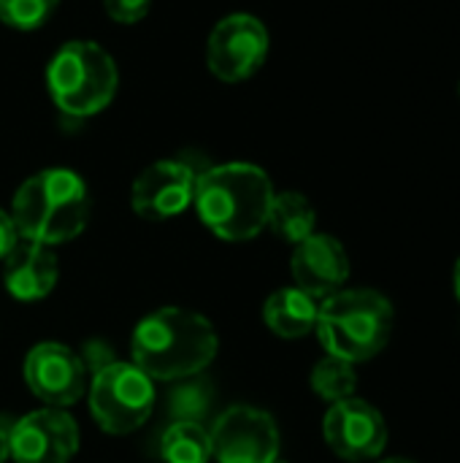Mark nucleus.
Instances as JSON below:
<instances>
[{
    "label": "nucleus",
    "instance_id": "nucleus-6",
    "mask_svg": "<svg viewBox=\"0 0 460 463\" xmlns=\"http://www.w3.org/2000/svg\"><path fill=\"white\" fill-rule=\"evenodd\" d=\"M155 410V383L130 361H108L95 369L89 385V412L114 437L141 429Z\"/></svg>",
    "mask_w": 460,
    "mask_h": 463
},
{
    "label": "nucleus",
    "instance_id": "nucleus-18",
    "mask_svg": "<svg viewBox=\"0 0 460 463\" xmlns=\"http://www.w3.org/2000/svg\"><path fill=\"white\" fill-rule=\"evenodd\" d=\"M312 391L325 399L328 404L344 402L355 396L358 377H355V364H347L342 358L325 355L314 369H312Z\"/></svg>",
    "mask_w": 460,
    "mask_h": 463
},
{
    "label": "nucleus",
    "instance_id": "nucleus-13",
    "mask_svg": "<svg viewBox=\"0 0 460 463\" xmlns=\"http://www.w3.org/2000/svg\"><path fill=\"white\" fill-rule=\"evenodd\" d=\"M290 269L296 288L309 293L314 301H323L344 288L350 277V258L339 239L328 233H312L296 244Z\"/></svg>",
    "mask_w": 460,
    "mask_h": 463
},
{
    "label": "nucleus",
    "instance_id": "nucleus-5",
    "mask_svg": "<svg viewBox=\"0 0 460 463\" xmlns=\"http://www.w3.org/2000/svg\"><path fill=\"white\" fill-rule=\"evenodd\" d=\"M119 84L114 57L95 41H70L46 68V90L65 119H87L111 106Z\"/></svg>",
    "mask_w": 460,
    "mask_h": 463
},
{
    "label": "nucleus",
    "instance_id": "nucleus-19",
    "mask_svg": "<svg viewBox=\"0 0 460 463\" xmlns=\"http://www.w3.org/2000/svg\"><path fill=\"white\" fill-rule=\"evenodd\" d=\"M192 377L187 380H179V385L171 391V402H168V412L174 420H192V423H201L211 407V399H214V391L206 380H195L190 383Z\"/></svg>",
    "mask_w": 460,
    "mask_h": 463
},
{
    "label": "nucleus",
    "instance_id": "nucleus-14",
    "mask_svg": "<svg viewBox=\"0 0 460 463\" xmlns=\"http://www.w3.org/2000/svg\"><path fill=\"white\" fill-rule=\"evenodd\" d=\"M57 255L52 247L19 241L3 260V285L16 301H41L57 285Z\"/></svg>",
    "mask_w": 460,
    "mask_h": 463
},
{
    "label": "nucleus",
    "instance_id": "nucleus-22",
    "mask_svg": "<svg viewBox=\"0 0 460 463\" xmlns=\"http://www.w3.org/2000/svg\"><path fill=\"white\" fill-rule=\"evenodd\" d=\"M19 241H22V239H19V233H16V225H14V220H11V214L0 209V260H5V258L11 255V250H14Z\"/></svg>",
    "mask_w": 460,
    "mask_h": 463
},
{
    "label": "nucleus",
    "instance_id": "nucleus-16",
    "mask_svg": "<svg viewBox=\"0 0 460 463\" xmlns=\"http://www.w3.org/2000/svg\"><path fill=\"white\" fill-rule=\"evenodd\" d=\"M317 225V212L312 206V201L296 190L279 193L271 201V212H268V228L290 241V244H301L304 239H309L314 233Z\"/></svg>",
    "mask_w": 460,
    "mask_h": 463
},
{
    "label": "nucleus",
    "instance_id": "nucleus-20",
    "mask_svg": "<svg viewBox=\"0 0 460 463\" xmlns=\"http://www.w3.org/2000/svg\"><path fill=\"white\" fill-rule=\"evenodd\" d=\"M60 0H0V22L14 30H38L57 11Z\"/></svg>",
    "mask_w": 460,
    "mask_h": 463
},
{
    "label": "nucleus",
    "instance_id": "nucleus-12",
    "mask_svg": "<svg viewBox=\"0 0 460 463\" xmlns=\"http://www.w3.org/2000/svg\"><path fill=\"white\" fill-rule=\"evenodd\" d=\"M325 445L344 461H371L388 445V423L377 407L363 399L331 404L323 420Z\"/></svg>",
    "mask_w": 460,
    "mask_h": 463
},
{
    "label": "nucleus",
    "instance_id": "nucleus-3",
    "mask_svg": "<svg viewBox=\"0 0 460 463\" xmlns=\"http://www.w3.org/2000/svg\"><path fill=\"white\" fill-rule=\"evenodd\" d=\"M8 214L22 241L57 247L87 228L89 193L76 171L43 168L19 184Z\"/></svg>",
    "mask_w": 460,
    "mask_h": 463
},
{
    "label": "nucleus",
    "instance_id": "nucleus-9",
    "mask_svg": "<svg viewBox=\"0 0 460 463\" xmlns=\"http://www.w3.org/2000/svg\"><path fill=\"white\" fill-rule=\"evenodd\" d=\"M206 165H198L190 157H171L146 165L130 190V206L138 217L163 222L192 206L195 182Z\"/></svg>",
    "mask_w": 460,
    "mask_h": 463
},
{
    "label": "nucleus",
    "instance_id": "nucleus-27",
    "mask_svg": "<svg viewBox=\"0 0 460 463\" xmlns=\"http://www.w3.org/2000/svg\"><path fill=\"white\" fill-rule=\"evenodd\" d=\"M277 463H282V461H277Z\"/></svg>",
    "mask_w": 460,
    "mask_h": 463
},
{
    "label": "nucleus",
    "instance_id": "nucleus-24",
    "mask_svg": "<svg viewBox=\"0 0 460 463\" xmlns=\"http://www.w3.org/2000/svg\"><path fill=\"white\" fill-rule=\"evenodd\" d=\"M453 285H455V296H458V301H460V258H458V263H455V274H453Z\"/></svg>",
    "mask_w": 460,
    "mask_h": 463
},
{
    "label": "nucleus",
    "instance_id": "nucleus-10",
    "mask_svg": "<svg viewBox=\"0 0 460 463\" xmlns=\"http://www.w3.org/2000/svg\"><path fill=\"white\" fill-rule=\"evenodd\" d=\"M79 453V426L57 407H43L14 418L11 461L14 463H70Z\"/></svg>",
    "mask_w": 460,
    "mask_h": 463
},
{
    "label": "nucleus",
    "instance_id": "nucleus-23",
    "mask_svg": "<svg viewBox=\"0 0 460 463\" xmlns=\"http://www.w3.org/2000/svg\"><path fill=\"white\" fill-rule=\"evenodd\" d=\"M11 429H14V418L0 415V463L11 458Z\"/></svg>",
    "mask_w": 460,
    "mask_h": 463
},
{
    "label": "nucleus",
    "instance_id": "nucleus-26",
    "mask_svg": "<svg viewBox=\"0 0 460 463\" xmlns=\"http://www.w3.org/2000/svg\"><path fill=\"white\" fill-rule=\"evenodd\" d=\"M458 98H460V81H458Z\"/></svg>",
    "mask_w": 460,
    "mask_h": 463
},
{
    "label": "nucleus",
    "instance_id": "nucleus-17",
    "mask_svg": "<svg viewBox=\"0 0 460 463\" xmlns=\"http://www.w3.org/2000/svg\"><path fill=\"white\" fill-rule=\"evenodd\" d=\"M160 458L163 463H209L211 461L209 429L192 420H174L160 437Z\"/></svg>",
    "mask_w": 460,
    "mask_h": 463
},
{
    "label": "nucleus",
    "instance_id": "nucleus-15",
    "mask_svg": "<svg viewBox=\"0 0 460 463\" xmlns=\"http://www.w3.org/2000/svg\"><path fill=\"white\" fill-rule=\"evenodd\" d=\"M317 301L298 288H279L263 304V320L279 339H304L317 326Z\"/></svg>",
    "mask_w": 460,
    "mask_h": 463
},
{
    "label": "nucleus",
    "instance_id": "nucleus-2",
    "mask_svg": "<svg viewBox=\"0 0 460 463\" xmlns=\"http://www.w3.org/2000/svg\"><path fill=\"white\" fill-rule=\"evenodd\" d=\"M274 195V184L263 168L252 163H222L201 171L192 206L217 239L249 241L268 225Z\"/></svg>",
    "mask_w": 460,
    "mask_h": 463
},
{
    "label": "nucleus",
    "instance_id": "nucleus-8",
    "mask_svg": "<svg viewBox=\"0 0 460 463\" xmlns=\"http://www.w3.org/2000/svg\"><path fill=\"white\" fill-rule=\"evenodd\" d=\"M268 57V30L252 14H230L220 19L206 43L209 71L228 81L239 84L255 76Z\"/></svg>",
    "mask_w": 460,
    "mask_h": 463
},
{
    "label": "nucleus",
    "instance_id": "nucleus-11",
    "mask_svg": "<svg viewBox=\"0 0 460 463\" xmlns=\"http://www.w3.org/2000/svg\"><path fill=\"white\" fill-rule=\"evenodd\" d=\"M22 372L30 393L46 407L65 410L76 404L87 391V372L81 358L60 342L35 345L24 355Z\"/></svg>",
    "mask_w": 460,
    "mask_h": 463
},
{
    "label": "nucleus",
    "instance_id": "nucleus-4",
    "mask_svg": "<svg viewBox=\"0 0 460 463\" xmlns=\"http://www.w3.org/2000/svg\"><path fill=\"white\" fill-rule=\"evenodd\" d=\"M393 304L369 288L339 290L317 307V336L328 355L347 364L371 361L393 334Z\"/></svg>",
    "mask_w": 460,
    "mask_h": 463
},
{
    "label": "nucleus",
    "instance_id": "nucleus-21",
    "mask_svg": "<svg viewBox=\"0 0 460 463\" xmlns=\"http://www.w3.org/2000/svg\"><path fill=\"white\" fill-rule=\"evenodd\" d=\"M152 0H103L106 14L119 24H136L149 14Z\"/></svg>",
    "mask_w": 460,
    "mask_h": 463
},
{
    "label": "nucleus",
    "instance_id": "nucleus-1",
    "mask_svg": "<svg viewBox=\"0 0 460 463\" xmlns=\"http://www.w3.org/2000/svg\"><path fill=\"white\" fill-rule=\"evenodd\" d=\"M133 364L152 383L198 377L217 355L220 339L209 317L182 307L149 312L133 331Z\"/></svg>",
    "mask_w": 460,
    "mask_h": 463
},
{
    "label": "nucleus",
    "instance_id": "nucleus-25",
    "mask_svg": "<svg viewBox=\"0 0 460 463\" xmlns=\"http://www.w3.org/2000/svg\"><path fill=\"white\" fill-rule=\"evenodd\" d=\"M380 463H415V461H409V458H385V461H380Z\"/></svg>",
    "mask_w": 460,
    "mask_h": 463
},
{
    "label": "nucleus",
    "instance_id": "nucleus-7",
    "mask_svg": "<svg viewBox=\"0 0 460 463\" xmlns=\"http://www.w3.org/2000/svg\"><path fill=\"white\" fill-rule=\"evenodd\" d=\"M211 458L217 463H277L279 429L277 420L247 404L228 407L209 429Z\"/></svg>",
    "mask_w": 460,
    "mask_h": 463
}]
</instances>
